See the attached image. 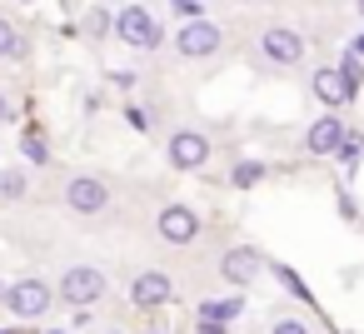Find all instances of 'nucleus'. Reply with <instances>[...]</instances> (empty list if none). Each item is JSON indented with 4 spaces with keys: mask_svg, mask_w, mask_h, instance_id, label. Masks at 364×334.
Segmentation results:
<instances>
[{
    "mask_svg": "<svg viewBox=\"0 0 364 334\" xmlns=\"http://www.w3.org/2000/svg\"><path fill=\"white\" fill-rule=\"evenodd\" d=\"M105 334H120V329H105Z\"/></svg>",
    "mask_w": 364,
    "mask_h": 334,
    "instance_id": "obj_30",
    "label": "nucleus"
},
{
    "mask_svg": "<svg viewBox=\"0 0 364 334\" xmlns=\"http://www.w3.org/2000/svg\"><path fill=\"white\" fill-rule=\"evenodd\" d=\"M195 334H225V324H210V319H200V329Z\"/></svg>",
    "mask_w": 364,
    "mask_h": 334,
    "instance_id": "obj_23",
    "label": "nucleus"
},
{
    "mask_svg": "<svg viewBox=\"0 0 364 334\" xmlns=\"http://www.w3.org/2000/svg\"><path fill=\"white\" fill-rule=\"evenodd\" d=\"M259 180H264V165H259V160H240V165L230 170V185H240V190H255Z\"/></svg>",
    "mask_w": 364,
    "mask_h": 334,
    "instance_id": "obj_15",
    "label": "nucleus"
},
{
    "mask_svg": "<svg viewBox=\"0 0 364 334\" xmlns=\"http://www.w3.org/2000/svg\"><path fill=\"white\" fill-rule=\"evenodd\" d=\"M6 289H11V284H6V279H0V304H6Z\"/></svg>",
    "mask_w": 364,
    "mask_h": 334,
    "instance_id": "obj_26",
    "label": "nucleus"
},
{
    "mask_svg": "<svg viewBox=\"0 0 364 334\" xmlns=\"http://www.w3.org/2000/svg\"><path fill=\"white\" fill-rule=\"evenodd\" d=\"M0 334H16V329H0Z\"/></svg>",
    "mask_w": 364,
    "mask_h": 334,
    "instance_id": "obj_29",
    "label": "nucleus"
},
{
    "mask_svg": "<svg viewBox=\"0 0 364 334\" xmlns=\"http://www.w3.org/2000/svg\"><path fill=\"white\" fill-rule=\"evenodd\" d=\"M155 230H160L165 244H195V239H200V215H195L190 205H165V210L155 215Z\"/></svg>",
    "mask_w": 364,
    "mask_h": 334,
    "instance_id": "obj_8",
    "label": "nucleus"
},
{
    "mask_svg": "<svg viewBox=\"0 0 364 334\" xmlns=\"http://www.w3.org/2000/svg\"><path fill=\"white\" fill-rule=\"evenodd\" d=\"M240 314H245V299L240 294H225V299H205L200 304V319H210V324H230Z\"/></svg>",
    "mask_w": 364,
    "mask_h": 334,
    "instance_id": "obj_13",
    "label": "nucleus"
},
{
    "mask_svg": "<svg viewBox=\"0 0 364 334\" xmlns=\"http://www.w3.org/2000/svg\"><path fill=\"white\" fill-rule=\"evenodd\" d=\"M359 155H364V135L359 130H344V140H339V150H334V160L349 170V165H359Z\"/></svg>",
    "mask_w": 364,
    "mask_h": 334,
    "instance_id": "obj_14",
    "label": "nucleus"
},
{
    "mask_svg": "<svg viewBox=\"0 0 364 334\" xmlns=\"http://www.w3.org/2000/svg\"><path fill=\"white\" fill-rule=\"evenodd\" d=\"M65 205H70L75 215H100V210L110 205V185H105L100 175H75V180L65 185Z\"/></svg>",
    "mask_w": 364,
    "mask_h": 334,
    "instance_id": "obj_10",
    "label": "nucleus"
},
{
    "mask_svg": "<svg viewBox=\"0 0 364 334\" xmlns=\"http://www.w3.org/2000/svg\"><path fill=\"white\" fill-rule=\"evenodd\" d=\"M110 31H115V16L95 6V11L85 16V36H95V41H100V36H110Z\"/></svg>",
    "mask_w": 364,
    "mask_h": 334,
    "instance_id": "obj_18",
    "label": "nucleus"
},
{
    "mask_svg": "<svg viewBox=\"0 0 364 334\" xmlns=\"http://www.w3.org/2000/svg\"><path fill=\"white\" fill-rule=\"evenodd\" d=\"M50 304H55V289L46 279H16L6 289V309L16 319H41V314H50Z\"/></svg>",
    "mask_w": 364,
    "mask_h": 334,
    "instance_id": "obj_3",
    "label": "nucleus"
},
{
    "mask_svg": "<svg viewBox=\"0 0 364 334\" xmlns=\"http://www.w3.org/2000/svg\"><path fill=\"white\" fill-rule=\"evenodd\" d=\"M130 299H135L140 309H160V304L175 299V284H170V274H160V269H140V274L130 279Z\"/></svg>",
    "mask_w": 364,
    "mask_h": 334,
    "instance_id": "obj_12",
    "label": "nucleus"
},
{
    "mask_svg": "<svg viewBox=\"0 0 364 334\" xmlns=\"http://www.w3.org/2000/svg\"><path fill=\"white\" fill-rule=\"evenodd\" d=\"M309 90H314V100H319L324 110H339V105H349V100H354V85H349L334 65H319V70L309 75Z\"/></svg>",
    "mask_w": 364,
    "mask_h": 334,
    "instance_id": "obj_11",
    "label": "nucleus"
},
{
    "mask_svg": "<svg viewBox=\"0 0 364 334\" xmlns=\"http://www.w3.org/2000/svg\"><path fill=\"white\" fill-rule=\"evenodd\" d=\"M274 274H279V284H284V289H289L294 299H309V284H304V279H299V274H294L289 264H274Z\"/></svg>",
    "mask_w": 364,
    "mask_h": 334,
    "instance_id": "obj_20",
    "label": "nucleus"
},
{
    "mask_svg": "<svg viewBox=\"0 0 364 334\" xmlns=\"http://www.w3.org/2000/svg\"><path fill=\"white\" fill-rule=\"evenodd\" d=\"M210 135L205 130H175L170 135V145H165V160L175 165V170H200L205 160H210Z\"/></svg>",
    "mask_w": 364,
    "mask_h": 334,
    "instance_id": "obj_6",
    "label": "nucleus"
},
{
    "mask_svg": "<svg viewBox=\"0 0 364 334\" xmlns=\"http://www.w3.org/2000/svg\"><path fill=\"white\" fill-rule=\"evenodd\" d=\"M334 70H339V75H344V80H349V85H354V90H359V80H364V60H359V55H354V50H349V55H344V60H339V65H334Z\"/></svg>",
    "mask_w": 364,
    "mask_h": 334,
    "instance_id": "obj_21",
    "label": "nucleus"
},
{
    "mask_svg": "<svg viewBox=\"0 0 364 334\" xmlns=\"http://www.w3.org/2000/svg\"><path fill=\"white\" fill-rule=\"evenodd\" d=\"M304 36L294 31V26H264V36H259V55L269 60V65H299L304 60Z\"/></svg>",
    "mask_w": 364,
    "mask_h": 334,
    "instance_id": "obj_5",
    "label": "nucleus"
},
{
    "mask_svg": "<svg viewBox=\"0 0 364 334\" xmlns=\"http://www.w3.org/2000/svg\"><path fill=\"white\" fill-rule=\"evenodd\" d=\"M354 11H359V21H364V0H354Z\"/></svg>",
    "mask_w": 364,
    "mask_h": 334,
    "instance_id": "obj_27",
    "label": "nucleus"
},
{
    "mask_svg": "<svg viewBox=\"0 0 364 334\" xmlns=\"http://www.w3.org/2000/svg\"><path fill=\"white\" fill-rule=\"evenodd\" d=\"M115 36L130 45V50H155L160 45V21L145 11V6H125L115 16Z\"/></svg>",
    "mask_w": 364,
    "mask_h": 334,
    "instance_id": "obj_4",
    "label": "nucleus"
},
{
    "mask_svg": "<svg viewBox=\"0 0 364 334\" xmlns=\"http://www.w3.org/2000/svg\"><path fill=\"white\" fill-rule=\"evenodd\" d=\"M6 120H11V100H6V95H0V125H6Z\"/></svg>",
    "mask_w": 364,
    "mask_h": 334,
    "instance_id": "obj_24",
    "label": "nucleus"
},
{
    "mask_svg": "<svg viewBox=\"0 0 364 334\" xmlns=\"http://www.w3.org/2000/svg\"><path fill=\"white\" fill-rule=\"evenodd\" d=\"M354 55H359V60H364V31H359V41H354Z\"/></svg>",
    "mask_w": 364,
    "mask_h": 334,
    "instance_id": "obj_25",
    "label": "nucleus"
},
{
    "mask_svg": "<svg viewBox=\"0 0 364 334\" xmlns=\"http://www.w3.org/2000/svg\"><path fill=\"white\" fill-rule=\"evenodd\" d=\"M344 130H349V125H344L334 110H324V115L304 130V155H314V160H334V150H339Z\"/></svg>",
    "mask_w": 364,
    "mask_h": 334,
    "instance_id": "obj_9",
    "label": "nucleus"
},
{
    "mask_svg": "<svg viewBox=\"0 0 364 334\" xmlns=\"http://www.w3.org/2000/svg\"><path fill=\"white\" fill-rule=\"evenodd\" d=\"M26 190V170H0V200H21Z\"/></svg>",
    "mask_w": 364,
    "mask_h": 334,
    "instance_id": "obj_16",
    "label": "nucleus"
},
{
    "mask_svg": "<svg viewBox=\"0 0 364 334\" xmlns=\"http://www.w3.org/2000/svg\"><path fill=\"white\" fill-rule=\"evenodd\" d=\"M11 55H26V45H21V36H16L11 21H0V60H11Z\"/></svg>",
    "mask_w": 364,
    "mask_h": 334,
    "instance_id": "obj_17",
    "label": "nucleus"
},
{
    "mask_svg": "<svg viewBox=\"0 0 364 334\" xmlns=\"http://www.w3.org/2000/svg\"><path fill=\"white\" fill-rule=\"evenodd\" d=\"M21 155H26V160H36V165H46V160H50V145H46V140L31 130V135L21 140Z\"/></svg>",
    "mask_w": 364,
    "mask_h": 334,
    "instance_id": "obj_19",
    "label": "nucleus"
},
{
    "mask_svg": "<svg viewBox=\"0 0 364 334\" xmlns=\"http://www.w3.org/2000/svg\"><path fill=\"white\" fill-rule=\"evenodd\" d=\"M220 45H225V31H220L215 21H205V16H195V21H185V26L175 31L180 60H210V55H220Z\"/></svg>",
    "mask_w": 364,
    "mask_h": 334,
    "instance_id": "obj_1",
    "label": "nucleus"
},
{
    "mask_svg": "<svg viewBox=\"0 0 364 334\" xmlns=\"http://www.w3.org/2000/svg\"><path fill=\"white\" fill-rule=\"evenodd\" d=\"M46 334H65V329H46Z\"/></svg>",
    "mask_w": 364,
    "mask_h": 334,
    "instance_id": "obj_28",
    "label": "nucleus"
},
{
    "mask_svg": "<svg viewBox=\"0 0 364 334\" xmlns=\"http://www.w3.org/2000/svg\"><path fill=\"white\" fill-rule=\"evenodd\" d=\"M220 274H225V284H235V289H250V284L264 274V254H259L255 244H235V249H225V259H220Z\"/></svg>",
    "mask_w": 364,
    "mask_h": 334,
    "instance_id": "obj_7",
    "label": "nucleus"
},
{
    "mask_svg": "<svg viewBox=\"0 0 364 334\" xmlns=\"http://www.w3.org/2000/svg\"><path fill=\"white\" fill-rule=\"evenodd\" d=\"M60 299H65L70 309L100 304V299H105V274H100L95 264H70V269L60 274Z\"/></svg>",
    "mask_w": 364,
    "mask_h": 334,
    "instance_id": "obj_2",
    "label": "nucleus"
},
{
    "mask_svg": "<svg viewBox=\"0 0 364 334\" xmlns=\"http://www.w3.org/2000/svg\"><path fill=\"white\" fill-rule=\"evenodd\" d=\"M269 334H314V329H309V319L284 314V319H274V324H269Z\"/></svg>",
    "mask_w": 364,
    "mask_h": 334,
    "instance_id": "obj_22",
    "label": "nucleus"
},
{
    "mask_svg": "<svg viewBox=\"0 0 364 334\" xmlns=\"http://www.w3.org/2000/svg\"><path fill=\"white\" fill-rule=\"evenodd\" d=\"M155 334H165V329H155Z\"/></svg>",
    "mask_w": 364,
    "mask_h": 334,
    "instance_id": "obj_31",
    "label": "nucleus"
}]
</instances>
